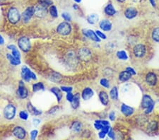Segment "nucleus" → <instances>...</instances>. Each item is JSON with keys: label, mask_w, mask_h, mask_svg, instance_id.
I'll return each mask as SVG.
<instances>
[{"label": "nucleus", "mask_w": 159, "mask_h": 140, "mask_svg": "<svg viewBox=\"0 0 159 140\" xmlns=\"http://www.w3.org/2000/svg\"><path fill=\"white\" fill-rule=\"evenodd\" d=\"M17 96H19V98H22V99H25V98H26L28 96V89L24 86V82L22 81L19 82V88H18L17 90Z\"/></svg>", "instance_id": "8"}, {"label": "nucleus", "mask_w": 159, "mask_h": 140, "mask_svg": "<svg viewBox=\"0 0 159 140\" xmlns=\"http://www.w3.org/2000/svg\"><path fill=\"white\" fill-rule=\"evenodd\" d=\"M131 76L127 71H122L119 74V80L121 82H126L131 79Z\"/></svg>", "instance_id": "22"}, {"label": "nucleus", "mask_w": 159, "mask_h": 140, "mask_svg": "<svg viewBox=\"0 0 159 140\" xmlns=\"http://www.w3.org/2000/svg\"><path fill=\"white\" fill-rule=\"evenodd\" d=\"M35 14L38 17H43L44 16L46 15L47 8L42 5H40V4H39V5L37 6H35Z\"/></svg>", "instance_id": "17"}, {"label": "nucleus", "mask_w": 159, "mask_h": 140, "mask_svg": "<svg viewBox=\"0 0 159 140\" xmlns=\"http://www.w3.org/2000/svg\"><path fill=\"white\" fill-rule=\"evenodd\" d=\"M45 86L42 82H38L33 85V92H38L40 91H44Z\"/></svg>", "instance_id": "27"}, {"label": "nucleus", "mask_w": 159, "mask_h": 140, "mask_svg": "<svg viewBox=\"0 0 159 140\" xmlns=\"http://www.w3.org/2000/svg\"><path fill=\"white\" fill-rule=\"evenodd\" d=\"M74 96V95H73V94H72V92L67 93V96H66V98H67V101H69V102L71 103V102L72 101V100H73Z\"/></svg>", "instance_id": "41"}, {"label": "nucleus", "mask_w": 159, "mask_h": 140, "mask_svg": "<svg viewBox=\"0 0 159 140\" xmlns=\"http://www.w3.org/2000/svg\"><path fill=\"white\" fill-rule=\"evenodd\" d=\"M62 19H63L64 20L66 21H67V22L71 21H72V17H71V15H70L69 13H67V12H64V13H62Z\"/></svg>", "instance_id": "36"}, {"label": "nucleus", "mask_w": 159, "mask_h": 140, "mask_svg": "<svg viewBox=\"0 0 159 140\" xmlns=\"http://www.w3.org/2000/svg\"><path fill=\"white\" fill-rule=\"evenodd\" d=\"M35 9L34 6H28V8L23 12L21 18L24 22H28L32 17L35 14Z\"/></svg>", "instance_id": "6"}, {"label": "nucleus", "mask_w": 159, "mask_h": 140, "mask_svg": "<svg viewBox=\"0 0 159 140\" xmlns=\"http://www.w3.org/2000/svg\"><path fill=\"white\" fill-rule=\"evenodd\" d=\"M117 58L122 61H126L128 59V55H127V52L124 50H120L117 52Z\"/></svg>", "instance_id": "28"}, {"label": "nucleus", "mask_w": 159, "mask_h": 140, "mask_svg": "<svg viewBox=\"0 0 159 140\" xmlns=\"http://www.w3.org/2000/svg\"><path fill=\"white\" fill-rule=\"evenodd\" d=\"M110 96L111 99L113 100H117L118 99V89L116 86L113 87L110 90Z\"/></svg>", "instance_id": "29"}, {"label": "nucleus", "mask_w": 159, "mask_h": 140, "mask_svg": "<svg viewBox=\"0 0 159 140\" xmlns=\"http://www.w3.org/2000/svg\"><path fill=\"white\" fill-rule=\"evenodd\" d=\"M146 81L150 86H155L157 83V76L153 72H149L146 76Z\"/></svg>", "instance_id": "14"}, {"label": "nucleus", "mask_w": 159, "mask_h": 140, "mask_svg": "<svg viewBox=\"0 0 159 140\" xmlns=\"http://www.w3.org/2000/svg\"><path fill=\"white\" fill-rule=\"evenodd\" d=\"M73 8L74 9L77 10L79 9V6L76 5V4H74V5H73Z\"/></svg>", "instance_id": "50"}, {"label": "nucleus", "mask_w": 159, "mask_h": 140, "mask_svg": "<svg viewBox=\"0 0 159 140\" xmlns=\"http://www.w3.org/2000/svg\"><path fill=\"white\" fill-rule=\"evenodd\" d=\"M94 92L92 89L89 88V87H86V88L83 89L82 91L81 97H82V98L84 100H88L94 96Z\"/></svg>", "instance_id": "15"}, {"label": "nucleus", "mask_w": 159, "mask_h": 140, "mask_svg": "<svg viewBox=\"0 0 159 140\" xmlns=\"http://www.w3.org/2000/svg\"><path fill=\"white\" fill-rule=\"evenodd\" d=\"M94 127H95V129L98 130H101L102 128L103 127V125H102V124H101V121H100V120H96V121H95Z\"/></svg>", "instance_id": "37"}, {"label": "nucleus", "mask_w": 159, "mask_h": 140, "mask_svg": "<svg viewBox=\"0 0 159 140\" xmlns=\"http://www.w3.org/2000/svg\"><path fill=\"white\" fill-rule=\"evenodd\" d=\"M19 47L24 52H28L31 50V45L30 40L26 37H21L18 40Z\"/></svg>", "instance_id": "5"}, {"label": "nucleus", "mask_w": 159, "mask_h": 140, "mask_svg": "<svg viewBox=\"0 0 159 140\" xmlns=\"http://www.w3.org/2000/svg\"><path fill=\"white\" fill-rule=\"evenodd\" d=\"M17 113V109L13 104H8L4 108V116L7 120H12L14 118Z\"/></svg>", "instance_id": "4"}, {"label": "nucleus", "mask_w": 159, "mask_h": 140, "mask_svg": "<svg viewBox=\"0 0 159 140\" xmlns=\"http://www.w3.org/2000/svg\"><path fill=\"white\" fill-rule=\"evenodd\" d=\"M117 2H122H122H125L126 0H117Z\"/></svg>", "instance_id": "52"}, {"label": "nucleus", "mask_w": 159, "mask_h": 140, "mask_svg": "<svg viewBox=\"0 0 159 140\" xmlns=\"http://www.w3.org/2000/svg\"><path fill=\"white\" fill-rule=\"evenodd\" d=\"M106 134H106L105 132H104L103 131L101 130V132L98 133V137H99L100 139H103V138H105V137Z\"/></svg>", "instance_id": "45"}, {"label": "nucleus", "mask_w": 159, "mask_h": 140, "mask_svg": "<svg viewBox=\"0 0 159 140\" xmlns=\"http://www.w3.org/2000/svg\"><path fill=\"white\" fill-rule=\"evenodd\" d=\"M13 134L17 138L20 139H24L26 136V130L22 127H20V126L14 127V129L13 130Z\"/></svg>", "instance_id": "10"}, {"label": "nucleus", "mask_w": 159, "mask_h": 140, "mask_svg": "<svg viewBox=\"0 0 159 140\" xmlns=\"http://www.w3.org/2000/svg\"><path fill=\"white\" fill-rule=\"evenodd\" d=\"M7 19L11 24H15L21 19V14L19 10L15 7H11L8 11Z\"/></svg>", "instance_id": "1"}, {"label": "nucleus", "mask_w": 159, "mask_h": 140, "mask_svg": "<svg viewBox=\"0 0 159 140\" xmlns=\"http://www.w3.org/2000/svg\"><path fill=\"white\" fill-rule=\"evenodd\" d=\"M152 105H154V102L153 100H152V98L148 95L144 96L142 101V107L143 108L146 109Z\"/></svg>", "instance_id": "16"}, {"label": "nucleus", "mask_w": 159, "mask_h": 140, "mask_svg": "<svg viewBox=\"0 0 159 140\" xmlns=\"http://www.w3.org/2000/svg\"><path fill=\"white\" fill-rule=\"evenodd\" d=\"M6 57H7L8 60L9 61L11 65H12L13 66H17L21 64V59L16 58V57H13L11 54L6 55Z\"/></svg>", "instance_id": "25"}, {"label": "nucleus", "mask_w": 159, "mask_h": 140, "mask_svg": "<svg viewBox=\"0 0 159 140\" xmlns=\"http://www.w3.org/2000/svg\"><path fill=\"white\" fill-rule=\"evenodd\" d=\"M153 108H154V105H152L150 107H149L148 108H146V113H150V112H151L152 111H153Z\"/></svg>", "instance_id": "47"}, {"label": "nucleus", "mask_w": 159, "mask_h": 140, "mask_svg": "<svg viewBox=\"0 0 159 140\" xmlns=\"http://www.w3.org/2000/svg\"><path fill=\"white\" fill-rule=\"evenodd\" d=\"M40 120L39 119H37V118H34L33 120V124L34 126H37L40 124Z\"/></svg>", "instance_id": "46"}, {"label": "nucleus", "mask_w": 159, "mask_h": 140, "mask_svg": "<svg viewBox=\"0 0 159 140\" xmlns=\"http://www.w3.org/2000/svg\"><path fill=\"white\" fill-rule=\"evenodd\" d=\"M27 109H28V112H30L33 115L37 116L42 114V112L38 110L35 107H34L31 103H28V105H27Z\"/></svg>", "instance_id": "23"}, {"label": "nucleus", "mask_w": 159, "mask_h": 140, "mask_svg": "<svg viewBox=\"0 0 159 140\" xmlns=\"http://www.w3.org/2000/svg\"><path fill=\"white\" fill-rule=\"evenodd\" d=\"M99 26H100V28H101L102 31L108 32L111 31V29H112L113 24L110 21V20L103 19L100 21Z\"/></svg>", "instance_id": "11"}, {"label": "nucleus", "mask_w": 159, "mask_h": 140, "mask_svg": "<svg viewBox=\"0 0 159 140\" xmlns=\"http://www.w3.org/2000/svg\"><path fill=\"white\" fill-rule=\"evenodd\" d=\"M85 32H83V33H84V35L86 36V37L89 38L90 39H91L92 40L95 41V42H100L101 41V38H100L98 36H97L96 33H95V31H93L91 29H87V30H85L84 31Z\"/></svg>", "instance_id": "13"}, {"label": "nucleus", "mask_w": 159, "mask_h": 140, "mask_svg": "<svg viewBox=\"0 0 159 140\" xmlns=\"http://www.w3.org/2000/svg\"><path fill=\"white\" fill-rule=\"evenodd\" d=\"M126 71H127V72H128L129 74H131V75H135L136 74L135 70H134L133 68H131V67H127L126 69Z\"/></svg>", "instance_id": "44"}, {"label": "nucleus", "mask_w": 159, "mask_h": 140, "mask_svg": "<svg viewBox=\"0 0 159 140\" xmlns=\"http://www.w3.org/2000/svg\"><path fill=\"white\" fill-rule=\"evenodd\" d=\"M56 31L57 32V33L61 36H67L71 33L72 26L69 24V22H62L57 27Z\"/></svg>", "instance_id": "2"}, {"label": "nucleus", "mask_w": 159, "mask_h": 140, "mask_svg": "<svg viewBox=\"0 0 159 140\" xmlns=\"http://www.w3.org/2000/svg\"><path fill=\"white\" fill-rule=\"evenodd\" d=\"M149 1L150 3H151L152 6L155 7V6H156V1H155V0H149Z\"/></svg>", "instance_id": "48"}, {"label": "nucleus", "mask_w": 159, "mask_h": 140, "mask_svg": "<svg viewBox=\"0 0 159 140\" xmlns=\"http://www.w3.org/2000/svg\"><path fill=\"white\" fill-rule=\"evenodd\" d=\"M109 119H110L111 121H114L115 120V112L114 111L110 112V113H109Z\"/></svg>", "instance_id": "42"}, {"label": "nucleus", "mask_w": 159, "mask_h": 140, "mask_svg": "<svg viewBox=\"0 0 159 140\" xmlns=\"http://www.w3.org/2000/svg\"><path fill=\"white\" fill-rule=\"evenodd\" d=\"M133 52H134V55H135V56L136 57L142 58V57H144L145 55H146V47L142 44H138L137 45H135V47H134Z\"/></svg>", "instance_id": "7"}, {"label": "nucleus", "mask_w": 159, "mask_h": 140, "mask_svg": "<svg viewBox=\"0 0 159 140\" xmlns=\"http://www.w3.org/2000/svg\"><path fill=\"white\" fill-rule=\"evenodd\" d=\"M4 43V40L2 36H0V45H3Z\"/></svg>", "instance_id": "49"}, {"label": "nucleus", "mask_w": 159, "mask_h": 140, "mask_svg": "<svg viewBox=\"0 0 159 140\" xmlns=\"http://www.w3.org/2000/svg\"><path fill=\"white\" fill-rule=\"evenodd\" d=\"M19 118L23 120H26L28 118V112L25 111H21L19 112Z\"/></svg>", "instance_id": "34"}, {"label": "nucleus", "mask_w": 159, "mask_h": 140, "mask_svg": "<svg viewBox=\"0 0 159 140\" xmlns=\"http://www.w3.org/2000/svg\"><path fill=\"white\" fill-rule=\"evenodd\" d=\"M50 91L55 96L57 100V102L60 103L61 100H62L63 97L62 89H59L57 87H53V88L50 89Z\"/></svg>", "instance_id": "20"}, {"label": "nucleus", "mask_w": 159, "mask_h": 140, "mask_svg": "<svg viewBox=\"0 0 159 140\" xmlns=\"http://www.w3.org/2000/svg\"><path fill=\"white\" fill-rule=\"evenodd\" d=\"M49 12H50V13L52 17L57 18L58 17V11H57V9L55 6L52 5V6H50Z\"/></svg>", "instance_id": "31"}, {"label": "nucleus", "mask_w": 159, "mask_h": 140, "mask_svg": "<svg viewBox=\"0 0 159 140\" xmlns=\"http://www.w3.org/2000/svg\"><path fill=\"white\" fill-rule=\"evenodd\" d=\"M80 98L81 96L79 93H76L74 96L73 100L71 102L72 107L74 109H77L80 105Z\"/></svg>", "instance_id": "24"}, {"label": "nucleus", "mask_w": 159, "mask_h": 140, "mask_svg": "<svg viewBox=\"0 0 159 140\" xmlns=\"http://www.w3.org/2000/svg\"><path fill=\"white\" fill-rule=\"evenodd\" d=\"M21 76L23 78V80L26 82L31 81V80H36L37 77L35 73H33L32 71L27 67L26 66H22L21 68Z\"/></svg>", "instance_id": "3"}, {"label": "nucleus", "mask_w": 159, "mask_h": 140, "mask_svg": "<svg viewBox=\"0 0 159 140\" xmlns=\"http://www.w3.org/2000/svg\"><path fill=\"white\" fill-rule=\"evenodd\" d=\"M95 33H96L97 36H98V37L101 39H103V40H105V39L107 38V36L103 33V32H101V31H98V30H97V31H95Z\"/></svg>", "instance_id": "38"}, {"label": "nucleus", "mask_w": 159, "mask_h": 140, "mask_svg": "<svg viewBox=\"0 0 159 140\" xmlns=\"http://www.w3.org/2000/svg\"><path fill=\"white\" fill-rule=\"evenodd\" d=\"M99 17L96 13H91L87 17V21L90 24H95L98 21Z\"/></svg>", "instance_id": "26"}, {"label": "nucleus", "mask_w": 159, "mask_h": 140, "mask_svg": "<svg viewBox=\"0 0 159 140\" xmlns=\"http://www.w3.org/2000/svg\"><path fill=\"white\" fill-rule=\"evenodd\" d=\"M38 2H39V4H40V5L45 6L46 8L47 6L53 4V2L51 0H38Z\"/></svg>", "instance_id": "33"}, {"label": "nucleus", "mask_w": 159, "mask_h": 140, "mask_svg": "<svg viewBox=\"0 0 159 140\" xmlns=\"http://www.w3.org/2000/svg\"><path fill=\"white\" fill-rule=\"evenodd\" d=\"M138 14V11L135 7H129L124 11V16L127 19H133L135 17H137Z\"/></svg>", "instance_id": "12"}, {"label": "nucleus", "mask_w": 159, "mask_h": 140, "mask_svg": "<svg viewBox=\"0 0 159 140\" xmlns=\"http://www.w3.org/2000/svg\"><path fill=\"white\" fill-rule=\"evenodd\" d=\"M74 1L76 2V3H77V4H79V3H81V1H82V0H74Z\"/></svg>", "instance_id": "51"}, {"label": "nucleus", "mask_w": 159, "mask_h": 140, "mask_svg": "<svg viewBox=\"0 0 159 140\" xmlns=\"http://www.w3.org/2000/svg\"><path fill=\"white\" fill-rule=\"evenodd\" d=\"M72 129L76 132H80L81 129H82V124L80 122H74L72 125Z\"/></svg>", "instance_id": "30"}, {"label": "nucleus", "mask_w": 159, "mask_h": 140, "mask_svg": "<svg viewBox=\"0 0 159 140\" xmlns=\"http://www.w3.org/2000/svg\"><path fill=\"white\" fill-rule=\"evenodd\" d=\"M38 132L37 130H32L31 133H30L31 139H35L36 137H37V136H38Z\"/></svg>", "instance_id": "39"}, {"label": "nucleus", "mask_w": 159, "mask_h": 140, "mask_svg": "<svg viewBox=\"0 0 159 140\" xmlns=\"http://www.w3.org/2000/svg\"><path fill=\"white\" fill-rule=\"evenodd\" d=\"M104 11H105V14L108 17H113L116 13V10H115L114 6L111 3L107 4L105 9H104Z\"/></svg>", "instance_id": "18"}, {"label": "nucleus", "mask_w": 159, "mask_h": 140, "mask_svg": "<svg viewBox=\"0 0 159 140\" xmlns=\"http://www.w3.org/2000/svg\"><path fill=\"white\" fill-rule=\"evenodd\" d=\"M152 38L154 41L159 43V28H156L152 32Z\"/></svg>", "instance_id": "32"}, {"label": "nucleus", "mask_w": 159, "mask_h": 140, "mask_svg": "<svg viewBox=\"0 0 159 140\" xmlns=\"http://www.w3.org/2000/svg\"><path fill=\"white\" fill-rule=\"evenodd\" d=\"M100 84L106 89L110 88V84H109L108 80L106 79H101V81H100Z\"/></svg>", "instance_id": "35"}, {"label": "nucleus", "mask_w": 159, "mask_h": 140, "mask_svg": "<svg viewBox=\"0 0 159 140\" xmlns=\"http://www.w3.org/2000/svg\"><path fill=\"white\" fill-rule=\"evenodd\" d=\"M137 0H135V2H137Z\"/></svg>", "instance_id": "53"}, {"label": "nucleus", "mask_w": 159, "mask_h": 140, "mask_svg": "<svg viewBox=\"0 0 159 140\" xmlns=\"http://www.w3.org/2000/svg\"><path fill=\"white\" fill-rule=\"evenodd\" d=\"M99 99L101 100V102L103 105L106 106L109 103V97L108 93L105 91H102L99 93Z\"/></svg>", "instance_id": "21"}, {"label": "nucleus", "mask_w": 159, "mask_h": 140, "mask_svg": "<svg viewBox=\"0 0 159 140\" xmlns=\"http://www.w3.org/2000/svg\"><path fill=\"white\" fill-rule=\"evenodd\" d=\"M61 89H62V91H65L66 93H69L72 92V90H73V88L71 86H61Z\"/></svg>", "instance_id": "40"}, {"label": "nucleus", "mask_w": 159, "mask_h": 140, "mask_svg": "<svg viewBox=\"0 0 159 140\" xmlns=\"http://www.w3.org/2000/svg\"><path fill=\"white\" fill-rule=\"evenodd\" d=\"M121 112L124 115L129 117L134 113V109L126 104H122L121 106Z\"/></svg>", "instance_id": "19"}, {"label": "nucleus", "mask_w": 159, "mask_h": 140, "mask_svg": "<svg viewBox=\"0 0 159 140\" xmlns=\"http://www.w3.org/2000/svg\"><path fill=\"white\" fill-rule=\"evenodd\" d=\"M79 56L80 59L83 61H89L91 59V52L88 48L83 47L79 50Z\"/></svg>", "instance_id": "9"}, {"label": "nucleus", "mask_w": 159, "mask_h": 140, "mask_svg": "<svg viewBox=\"0 0 159 140\" xmlns=\"http://www.w3.org/2000/svg\"><path fill=\"white\" fill-rule=\"evenodd\" d=\"M108 137H110V138H111V139H114L115 138V133H114V132H113V130L112 129H110V130L109 131L108 133Z\"/></svg>", "instance_id": "43"}]
</instances>
